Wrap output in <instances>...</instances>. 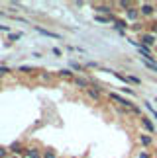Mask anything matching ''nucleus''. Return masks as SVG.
Listing matches in <instances>:
<instances>
[{"label": "nucleus", "instance_id": "f3484780", "mask_svg": "<svg viewBox=\"0 0 157 158\" xmlns=\"http://www.w3.org/2000/svg\"><path fill=\"white\" fill-rule=\"evenodd\" d=\"M114 23H116V27H118V29H124V27H128V23H126L124 20H114Z\"/></svg>", "mask_w": 157, "mask_h": 158}, {"label": "nucleus", "instance_id": "dca6fc26", "mask_svg": "<svg viewBox=\"0 0 157 158\" xmlns=\"http://www.w3.org/2000/svg\"><path fill=\"white\" fill-rule=\"evenodd\" d=\"M143 64H146L147 69H151V70H155V72H157V64L153 63V60H146V59H143Z\"/></svg>", "mask_w": 157, "mask_h": 158}, {"label": "nucleus", "instance_id": "bb28decb", "mask_svg": "<svg viewBox=\"0 0 157 158\" xmlns=\"http://www.w3.org/2000/svg\"><path fill=\"white\" fill-rule=\"evenodd\" d=\"M0 16H4V12H0Z\"/></svg>", "mask_w": 157, "mask_h": 158}, {"label": "nucleus", "instance_id": "b1692460", "mask_svg": "<svg viewBox=\"0 0 157 158\" xmlns=\"http://www.w3.org/2000/svg\"><path fill=\"white\" fill-rule=\"evenodd\" d=\"M0 29H4V31H10V27H8V26H0Z\"/></svg>", "mask_w": 157, "mask_h": 158}, {"label": "nucleus", "instance_id": "6ab92c4d", "mask_svg": "<svg viewBox=\"0 0 157 158\" xmlns=\"http://www.w3.org/2000/svg\"><path fill=\"white\" fill-rule=\"evenodd\" d=\"M8 72H10V69H8V66H0V78H2V76H6Z\"/></svg>", "mask_w": 157, "mask_h": 158}, {"label": "nucleus", "instance_id": "1a4fd4ad", "mask_svg": "<svg viewBox=\"0 0 157 158\" xmlns=\"http://www.w3.org/2000/svg\"><path fill=\"white\" fill-rule=\"evenodd\" d=\"M137 14H140V12H137V10L134 8V6H132V8H128V12H126L128 20H132V22H134V20H137Z\"/></svg>", "mask_w": 157, "mask_h": 158}, {"label": "nucleus", "instance_id": "a878e982", "mask_svg": "<svg viewBox=\"0 0 157 158\" xmlns=\"http://www.w3.org/2000/svg\"><path fill=\"white\" fill-rule=\"evenodd\" d=\"M0 86H2V78H0Z\"/></svg>", "mask_w": 157, "mask_h": 158}, {"label": "nucleus", "instance_id": "ddd939ff", "mask_svg": "<svg viewBox=\"0 0 157 158\" xmlns=\"http://www.w3.org/2000/svg\"><path fill=\"white\" fill-rule=\"evenodd\" d=\"M141 41H143V45L151 47V45L155 43V37H153V35H149V33H147V35H143V39H141Z\"/></svg>", "mask_w": 157, "mask_h": 158}, {"label": "nucleus", "instance_id": "4be33fe9", "mask_svg": "<svg viewBox=\"0 0 157 158\" xmlns=\"http://www.w3.org/2000/svg\"><path fill=\"white\" fill-rule=\"evenodd\" d=\"M122 90H124V92H126V94H130V96H134V90H132V88H122Z\"/></svg>", "mask_w": 157, "mask_h": 158}, {"label": "nucleus", "instance_id": "412c9836", "mask_svg": "<svg viewBox=\"0 0 157 158\" xmlns=\"http://www.w3.org/2000/svg\"><path fill=\"white\" fill-rule=\"evenodd\" d=\"M22 33H10V39H20Z\"/></svg>", "mask_w": 157, "mask_h": 158}, {"label": "nucleus", "instance_id": "423d86ee", "mask_svg": "<svg viewBox=\"0 0 157 158\" xmlns=\"http://www.w3.org/2000/svg\"><path fill=\"white\" fill-rule=\"evenodd\" d=\"M73 82H75V86H77V88H84V90L90 86V82L87 80V78H78V76H75V80H73Z\"/></svg>", "mask_w": 157, "mask_h": 158}, {"label": "nucleus", "instance_id": "20e7f679", "mask_svg": "<svg viewBox=\"0 0 157 158\" xmlns=\"http://www.w3.org/2000/svg\"><path fill=\"white\" fill-rule=\"evenodd\" d=\"M153 12H155V6H153V4H147V2H146V4L140 6V14H143V16H151Z\"/></svg>", "mask_w": 157, "mask_h": 158}, {"label": "nucleus", "instance_id": "393cba45", "mask_svg": "<svg viewBox=\"0 0 157 158\" xmlns=\"http://www.w3.org/2000/svg\"><path fill=\"white\" fill-rule=\"evenodd\" d=\"M151 113H153V115H155V117H157V111H155V109H153V111H151Z\"/></svg>", "mask_w": 157, "mask_h": 158}, {"label": "nucleus", "instance_id": "f257e3e1", "mask_svg": "<svg viewBox=\"0 0 157 158\" xmlns=\"http://www.w3.org/2000/svg\"><path fill=\"white\" fill-rule=\"evenodd\" d=\"M8 152H12V154H16V156H24V144L22 143H12L10 147H8Z\"/></svg>", "mask_w": 157, "mask_h": 158}, {"label": "nucleus", "instance_id": "9b49d317", "mask_svg": "<svg viewBox=\"0 0 157 158\" xmlns=\"http://www.w3.org/2000/svg\"><path fill=\"white\" fill-rule=\"evenodd\" d=\"M141 125L146 127V129H147L149 133H153V131H155V127H153V123H151V121H149L147 117H141Z\"/></svg>", "mask_w": 157, "mask_h": 158}, {"label": "nucleus", "instance_id": "4468645a", "mask_svg": "<svg viewBox=\"0 0 157 158\" xmlns=\"http://www.w3.org/2000/svg\"><path fill=\"white\" fill-rule=\"evenodd\" d=\"M18 72H26V74H34V72H38L34 69V66H20V69H18Z\"/></svg>", "mask_w": 157, "mask_h": 158}, {"label": "nucleus", "instance_id": "6e6552de", "mask_svg": "<svg viewBox=\"0 0 157 158\" xmlns=\"http://www.w3.org/2000/svg\"><path fill=\"white\" fill-rule=\"evenodd\" d=\"M57 74L61 76V78H67V80H75V72H71L69 69H61Z\"/></svg>", "mask_w": 157, "mask_h": 158}, {"label": "nucleus", "instance_id": "a211bd4d", "mask_svg": "<svg viewBox=\"0 0 157 158\" xmlns=\"http://www.w3.org/2000/svg\"><path fill=\"white\" fill-rule=\"evenodd\" d=\"M8 147H0V158H8Z\"/></svg>", "mask_w": 157, "mask_h": 158}, {"label": "nucleus", "instance_id": "f8f14e48", "mask_svg": "<svg viewBox=\"0 0 157 158\" xmlns=\"http://www.w3.org/2000/svg\"><path fill=\"white\" fill-rule=\"evenodd\" d=\"M41 158H57V152L53 148H45L43 154H41Z\"/></svg>", "mask_w": 157, "mask_h": 158}, {"label": "nucleus", "instance_id": "0eeeda50", "mask_svg": "<svg viewBox=\"0 0 157 158\" xmlns=\"http://www.w3.org/2000/svg\"><path fill=\"white\" fill-rule=\"evenodd\" d=\"M96 10H98V16H100V14L112 16V6H108V4H98V6H96Z\"/></svg>", "mask_w": 157, "mask_h": 158}, {"label": "nucleus", "instance_id": "2eb2a0df", "mask_svg": "<svg viewBox=\"0 0 157 158\" xmlns=\"http://www.w3.org/2000/svg\"><path fill=\"white\" fill-rule=\"evenodd\" d=\"M140 143L146 144V147H149V144H151V137L149 135H140Z\"/></svg>", "mask_w": 157, "mask_h": 158}, {"label": "nucleus", "instance_id": "f03ea898", "mask_svg": "<svg viewBox=\"0 0 157 158\" xmlns=\"http://www.w3.org/2000/svg\"><path fill=\"white\" fill-rule=\"evenodd\" d=\"M41 154H43V150H39L38 147H29L24 150V156H28V158H41Z\"/></svg>", "mask_w": 157, "mask_h": 158}, {"label": "nucleus", "instance_id": "9d476101", "mask_svg": "<svg viewBox=\"0 0 157 158\" xmlns=\"http://www.w3.org/2000/svg\"><path fill=\"white\" fill-rule=\"evenodd\" d=\"M116 20V16H98L96 14V22H102V23H110Z\"/></svg>", "mask_w": 157, "mask_h": 158}, {"label": "nucleus", "instance_id": "aec40b11", "mask_svg": "<svg viewBox=\"0 0 157 158\" xmlns=\"http://www.w3.org/2000/svg\"><path fill=\"white\" fill-rule=\"evenodd\" d=\"M71 66H73V69H75V70H83V66H81V64H78V63H71Z\"/></svg>", "mask_w": 157, "mask_h": 158}, {"label": "nucleus", "instance_id": "5701e85b", "mask_svg": "<svg viewBox=\"0 0 157 158\" xmlns=\"http://www.w3.org/2000/svg\"><path fill=\"white\" fill-rule=\"evenodd\" d=\"M137 158H149V154H147V152H141V154L137 156Z\"/></svg>", "mask_w": 157, "mask_h": 158}, {"label": "nucleus", "instance_id": "7ed1b4c3", "mask_svg": "<svg viewBox=\"0 0 157 158\" xmlns=\"http://www.w3.org/2000/svg\"><path fill=\"white\" fill-rule=\"evenodd\" d=\"M84 92H87V96H88L90 100H94V102L100 100V90H96V86H92V84H90V86L84 90Z\"/></svg>", "mask_w": 157, "mask_h": 158}, {"label": "nucleus", "instance_id": "39448f33", "mask_svg": "<svg viewBox=\"0 0 157 158\" xmlns=\"http://www.w3.org/2000/svg\"><path fill=\"white\" fill-rule=\"evenodd\" d=\"M35 31H39L41 35H47V37H53V39H61V35L53 33V31H49V29H43V27H39V26H35Z\"/></svg>", "mask_w": 157, "mask_h": 158}]
</instances>
